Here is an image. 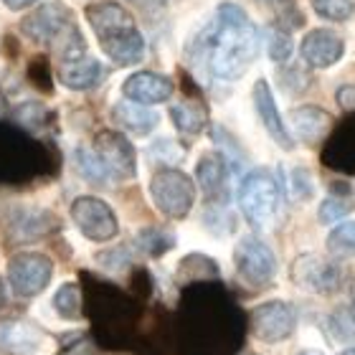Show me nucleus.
<instances>
[{
    "mask_svg": "<svg viewBox=\"0 0 355 355\" xmlns=\"http://www.w3.org/2000/svg\"><path fill=\"white\" fill-rule=\"evenodd\" d=\"M279 183L269 171H254L239 185V208L254 229H269L279 214Z\"/></svg>",
    "mask_w": 355,
    "mask_h": 355,
    "instance_id": "7ed1b4c3",
    "label": "nucleus"
},
{
    "mask_svg": "<svg viewBox=\"0 0 355 355\" xmlns=\"http://www.w3.org/2000/svg\"><path fill=\"white\" fill-rule=\"evenodd\" d=\"M53 277V261L44 254L23 252L8 264V282L21 297L41 295Z\"/></svg>",
    "mask_w": 355,
    "mask_h": 355,
    "instance_id": "423d86ee",
    "label": "nucleus"
},
{
    "mask_svg": "<svg viewBox=\"0 0 355 355\" xmlns=\"http://www.w3.org/2000/svg\"><path fill=\"white\" fill-rule=\"evenodd\" d=\"M348 211H350V203H345V200H340V198H327L325 203L320 206V221L335 223V221H340Z\"/></svg>",
    "mask_w": 355,
    "mask_h": 355,
    "instance_id": "c85d7f7f",
    "label": "nucleus"
},
{
    "mask_svg": "<svg viewBox=\"0 0 355 355\" xmlns=\"http://www.w3.org/2000/svg\"><path fill=\"white\" fill-rule=\"evenodd\" d=\"M289 53H292V41H289V36L282 33V31H274L272 38H269V56H272V61H287Z\"/></svg>",
    "mask_w": 355,
    "mask_h": 355,
    "instance_id": "c756f323",
    "label": "nucleus"
},
{
    "mask_svg": "<svg viewBox=\"0 0 355 355\" xmlns=\"http://www.w3.org/2000/svg\"><path fill=\"white\" fill-rule=\"evenodd\" d=\"M289 122H292V127H295L297 137L304 142L322 140V137L330 132V127H333V117H330L325 110L310 107V104H307V107H297V110H292Z\"/></svg>",
    "mask_w": 355,
    "mask_h": 355,
    "instance_id": "aec40b11",
    "label": "nucleus"
},
{
    "mask_svg": "<svg viewBox=\"0 0 355 355\" xmlns=\"http://www.w3.org/2000/svg\"><path fill=\"white\" fill-rule=\"evenodd\" d=\"M94 150L117 180L135 178V173H137V155H135L132 142L127 140L125 135L99 132L94 140Z\"/></svg>",
    "mask_w": 355,
    "mask_h": 355,
    "instance_id": "9d476101",
    "label": "nucleus"
},
{
    "mask_svg": "<svg viewBox=\"0 0 355 355\" xmlns=\"http://www.w3.org/2000/svg\"><path fill=\"white\" fill-rule=\"evenodd\" d=\"M140 3H163V0H140Z\"/></svg>",
    "mask_w": 355,
    "mask_h": 355,
    "instance_id": "58836bf2",
    "label": "nucleus"
},
{
    "mask_svg": "<svg viewBox=\"0 0 355 355\" xmlns=\"http://www.w3.org/2000/svg\"><path fill=\"white\" fill-rule=\"evenodd\" d=\"M59 79L64 87L74 89V92H84V89H92L102 79V64L92 59L89 53H79L74 59L61 61Z\"/></svg>",
    "mask_w": 355,
    "mask_h": 355,
    "instance_id": "f3484780",
    "label": "nucleus"
},
{
    "mask_svg": "<svg viewBox=\"0 0 355 355\" xmlns=\"http://www.w3.org/2000/svg\"><path fill=\"white\" fill-rule=\"evenodd\" d=\"M8 302V295H6V284H3V279H0V307Z\"/></svg>",
    "mask_w": 355,
    "mask_h": 355,
    "instance_id": "c9c22d12",
    "label": "nucleus"
},
{
    "mask_svg": "<svg viewBox=\"0 0 355 355\" xmlns=\"http://www.w3.org/2000/svg\"><path fill=\"white\" fill-rule=\"evenodd\" d=\"M234 264L239 277L249 287H266L277 277V257L264 241L254 236L241 239L234 249Z\"/></svg>",
    "mask_w": 355,
    "mask_h": 355,
    "instance_id": "39448f33",
    "label": "nucleus"
},
{
    "mask_svg": "<svg viewBox=\"0 0 355 355\" xmlns=\"http://www.w3.org/2000/svg\"><path fill=\"white\" fill-rule=\"evenodd\" d=\"M137 244H140L148 254H155L157 257V254H163L165 249H171L173 239L160 229H145L140 236H137Z\"/></svg>",
    "mask_w": 355,
    "mask_h": 355,
    "instance_id": "cd10ccee",
    "label": "nucleus"
},
{
    "mask_svg": "<svg viewBox=\"0 0 355 355\" xmlns=\"http://www.w3.org/2000/svg\"><path fill=\"white\" fill-rule=\"evenodd\" d=\"M196 178L198 185L203 188L208 200H218L226 196V185H229V165L218 153H208L198 160L196 168Z\"/></svg>",
    "mask_w": 355,
    "mask_h": 355,
    "instance_id": "a211bd4d",
    "label": "nucleus"
},
{
    "mask_svg": "<svg viewBox=\"0 0 355 355\" xmlns=\"http://www.w3.org/2000/svg\"><path fill=\"white\" fill-rule=\"evenodd\" d=\"M153 157H157V160H163V163H178L180 157H183V153H180V148H178L175 142L171 140H157L155 145H153Z\"/></svg>",
    "mask_w": 355,
    "mask_h": 355,
    "instance_id": "7c9ffc66",
    "label": "nucleus"
},
{
    "mask_svg": "<svg viewBox=\"0 0 355 355\" xmlns=\"http://www.w3.org/2000/svg\"><path fill=\"white\" fill-rule=\"evenodd\" d=\"M23 33L36 44H56L71 26H69V10L61 3H46L21 23Z\"/></svg>",
    "mask_w": 355,
    "mask_h": 355,
    "instance_id": "9b49d317",
    "label": "nucleus"
},
{
    "mask_svg": "<svg viewBox=\"0 0 355 355\" xmlns=\"http://www.w3.org/2000/svg\"><path fill=\"white\" fill-rule=\"evenodd\" d=\"M112 119L117 122L122 130L132 135H148L157 127V114L153 110H148V104H137L132 99L117 102L112 107Z\"/></svg>",
    "mask_w": 355,
    "mask_h": 355,
    "instance_id": "6ab92c4d",
    "label": "nucleus"
},
{
    "mask_svg": "<svg viewBox=\"0 0 355 355\" xmlns=\"http://www.w3.org/2000/svg\"><path fill=\"white\" fill-rule=\"evenodd\" d=\"M300 355H322V353H320V350H302Z\"/></svg>",
    "mask_w": 355,
    "mask_h": 355,
    "instance_id": "e433bc0d",
    "label": "nucleus"
},
{
    "mask_svg": "<svg viewBox=\"0 0 355 355\" xmlns=\"http://www.w3.org/2000/svg\"><path fill=\"white\" fill-rule=\"evenodd\" d=\"M330 335L333 340L348 345V343H355V310H338L330 315Z\"/></svg>",
    "mask_w": 355,
    "mask_h": 355,
    "instance_id": "b1692460",
    "label": "nucleus"
},
{
    "mask_svg": "<svg viewBox=\"0 0 355 355\" xmlns=\"http://www.w3.org/2000/svg\"><path fill=\"white\" fill-rule=\"evenodd\" d=\"M71 221L89 241H110L119 231L114 211L94 196H82L71 203Z\"/></svg>",
    "mask_w": 355,
    "mask_h": 355,
    "instance_id": "0eeeda50",
    "label": "nucleus"
},
{
    "mask_svg": "<svg viewBox=\"0 0 355 355\" xmlns=\"http://www.w3.org/2000/svg\"><path fill=\"white\" fill-rule=\"evenodd\" d=\"M6 114H8V102H6V96L0 94V119L6 117Z\"/></svg>",
    "mask_w": 355,
    "mask_h": 355,
    "instance_id": "f704fd0d",
    "label": "nucleus"
},
{
    "mask_svg": "<svg viewBox=\"0 0 355 355\" xmlns=\"http://www.w3.org/2000/svg\"><path fill=\"white\" fill-rule=\"evenodd\" d=\"M36 0H3V6L10 8V10H26L28 6H33Z\"/></svg>",
    "mask_w": 355,
    "mask_h": 355,
    "instance_id": "72a5a7b5",
    "label": "nucleus"
},
{
    "mask_svg": "<svg viewBox=\"0 0 355 355\" xmlns=\"http://www.w3.org/2000/svg\"><path fill=\"white\" fill-rule=\"evenodd\" d=\"M292 282L312 295H330L340 287V269L318 254H302L292 261Z\"/></svg>",
    "mask_w": 355,
    "mask_h": 355,
    "instance_id": "6e6552de",
    "label": "nucleus"
},
{
    "mask_svg": "<svg viewBox=\"0 0 355 355\" xmlns=\"http://www.w3.org/2000/svg\"><path fill=\"white\" fill-rule=\"evenodd\" d=\"M56 223L51 214L46 211H33V208H18L10 221H8V236L13 239L15 244H23V241H36L44 234L51 231V226Z\"/></svg>",
    "mask_w": 355,
    "mask_h": 355,
    "instance_id": "dca6fc26",
    "label": "nucleus"
},
{
    "mask_svg": "<svg viewBox=\"0 0 355 355\" xmlns=\"http://www.w3.org/2000/svg\"><path fill=\"white\" fill-rule=\"evenodd\" d=\"M53 310L61 320H79L82 318V295L74 282L61 284L59 292L53 295Z\"/></svg>",
    "mask_w": 355,
    "mask_h": 355,
    "instance_id": "5701e85b",
    "label": "nucleus"
},
{
    "mask_svg": "<svg viewBox=\"0 0 355 355\" xmlns=\"http://www.w3.org/2000/svg\"><path fill=\"white\" fill-rule=\"evenodd\" d=\"M125 99H132L137 104H163L173 96V82L168 76L155 74V71H137L127 76L122 84Z\"/></svg>",
    "mask_w": 355,
    "mask_h": 355,
    "instance_id": "ddd939ff",
    "label": "nucleus"
},
{
    "mask_svg": "<svg viewBox=\"0 0 355 355\" xmlns=\"http://www.w3.org/2000/svg\"><path fill=\"white\" fill-rule=\"evenodd\" d=\"M254 104H257V112H259L261 122H264L266 132L272 137L282 150H292L295 148V142H292V135L287 132V127L282 122L279 117V110H277V104H274V94L269 84L264 79L254 84Z\"/></svg>",
    "mask_w": 355,
    "mask_h": 355,
    "instance_id": "2eb2a0df",
    "label": "nucleus"
},
{
    "mask_svg": "<svg viewBox=\"0 0 355 355\" xmlns=\"http://www.w3.org/2000/svg\"><path fill=\"white\" fill-rule=\"evenodd\" d=\"M150 198L168 218H185L196 203V183L175 168H163L150 180Z\"/></svg>",
    "mask_w": 355,
    "mask_h": 355,
    "instance_id": "20e7f679",
    "label": "nucleus"
},
{
    "mask_svg": "<svg viewBox=\"0 0 355 355\" xmlns=\"http://www.w3.org/2000/svg\"><path fill=\"white\" fill-rule=\"evenodd\" d=\"M0 348L10 355H49L53 350L51 338L38 327L26 322H3L0 325Z\"/></svg>",
    "mask_w": 355,
    "mask_h": 355,
    "instance_id": "f8f14e48",
    "label": "nucleus"
},
{
    "mask_svg": "<svg viewBox=\"0 0 355 355\" xmlns=\"http://www.w3.org/2000/svg\"><path fill=\"white\" fill-rule=\"evenodd\" d=\"M171 119H173V125L178 127V132L198 135L200 130L206 127L208 114L198 102H193V99H183V102H175L171 107Z\"/></svg>",
    "mask_w": 355,
    "mask_h": 355,
    "instance_id": "412c9836",
    "label": "nucleus"
},
{
    "mask_svg": "<svg viewBox=\"0 0 355 355\" xmlns=\"http://www.w3.org/2000/svg\"><path fill=\"white\" fill-rule=\"evenodd\" d=\"M292 193H295V198H310L312 183L307 171H295V175H292Z\"/></svg>",
    "mask_w": 355,
    "mask_h": 355,
    "instance_id": "2f4dec72",
    "label": "nucleus"
},
{
    "mask_svg": "<svg viewBox=\"0 0 355 355\" xmlns=\"http://www.w3.org/2000/svg\"><path fill=\"white\" fill-rule=\"evenodd\" d=\"M343 38L330 28L310 31L302 41V59L315 69H327L343 59Z\"/></svg>",
    "mask_w": 355,
    "mask_h": 355,
    "instance_id": "4468645a",
    "label": "nucleus"
},
{
    "mask_svg": "<svg viewBox=\"0 0 355 355\" xmlns=\"http://www.w3.org/2000/svg\"><path fill=\"white\" fill-rule=\"evenodd\" d=\"M338 104H340L343 110L353 112L355 110V87H343L338 92Z\"/></svg>",
    "mask_w": 355,
    "mask_h": 355,
    "instance_id": "473e14b6",
    "label": "nucleus"
},
{
    "mask_svg": "<svg viewBox=\"0 0 355 355\" xmlns=\"http://www.w3.org/2000/svg\"><path fill=\"white\" fill-rule=\"evenodd\" d=\"M312 8L327 21H348L355 13V0H312Z\"/></svg>",
    "mask_w": 355,
    "mask_h": 355,
    "instance_id": "a878e982",
    "label": "nucleus"
},
{
    "mask_svg": "<svg viewBox=\"0 0 355 355\" xmlns=\"http://www.w3.org/2000/svg\"><path fill=\"white\" fill-rule=\"evenodd\" d=\"M193 56L223 82H236L259 56V33L249 15L234 3L216 10L214 23L193 41Z\"/></svg>",
    "mask_w": 355,
    "mask_h": 355,
    "instance_id": "f257e3e1",
    "label": "nucleus"
},
{
    "mask_svg": "<svg viewBox=\"0 0 355 355\" xmlns=\"http://www.w3.org/2000/svg\"><path fill=\"white\" fill-rule=\"evenodd\" d=\"M340 355H355V348H348V350H343Z\"/></svg>",
    "mask_w": 355,
    "mask_h": 355,
    "instance_id": "4c0bfd02",
    "label": "nucleus"
},
{
    "mask_svg": "<svg viewBox=\"0 0 355 355\" xmlns=\"http://www.w3.org/2000/svg\"><path fill=\"white\" fill-rule=\"evenodd\" d=\"M254 338L261 343H282L295 333V312L287 302H264L252 312Z\"/></svg>",
    "mask_w": 355,
    "mask_h": 355,
    "instance_id": "1a4fd4ad",
    "label": "nucleus"
},
{
    "mask_svg": "<svg viewBox=\"0 0 355 355\" xmlns=\"http://www.w3.org/2000/svg\"><path fill=\"white\" fill-rule=\"evenodd\" d=\"M46 117H49V112H46L44 104H38V102L21 104V107H15L13 110V119L21 127H26V130H36V127H41L46 122Z\"/></svg>",
    "mask_w": 355,
    "mask_h": 355,
    "instance_id": "bb28decb",
    "label": "nucleus"
},
{
    "mask_svg": "<svg viewBox=\"0 0 355 355\" xmlns=\"http://www.w3.org/2000/svg\"><path fill=\"white\" fill-rule=\"evenodd\" d=\"M87 21L99 38L102 51L110 56L117 67L137 64L145 53L142 33L135 26L132 15L119 3H96L87 8Z\"/></svg>",
    "mask_w": 355,
    "mask_h": 355,
    "instance_id": "f03ea898",
    "label": "nucleus"
},
{
    "mask_svg": "<svg viewBox=\"0 0 355 355\" xmlns=\"http://www.w3.org/2000/svg\"><path fill=\"white\" fill-rule=\"evenodd\" d=\"M74 165H76V171H79V175L94 185H107V183H112V180H117V178L112 175L110 168L104 165L102 157L96 155V150L79 148L74 153Z\"/></svg>",
    "mask_w": 355,
    "mask_h": 355,
    "instance_id": "4be33fe9",
    "label": "nucleus"
},
{
    "mask_svg": "<svg viewBox=\"0 0 355 355\" xmlns=\"http://www.w3.org/2000/svg\"><path fill=\"white\" fill-rule=\"evenodd\" d=\"M327 249L333 254H353L355 252V221L338 223L330 236H327Z\"/></svg>",
    "mask_w": 355,
    "mask_h": 355,
    "instance_id": "393cba45",
    "label": "nucleus"
}]
</instances>
